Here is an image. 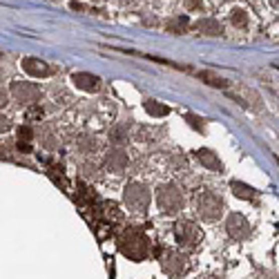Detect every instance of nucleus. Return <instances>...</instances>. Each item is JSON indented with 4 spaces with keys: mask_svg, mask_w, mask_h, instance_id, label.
Segmentation results:
<instances>
[{
    "mask_svg": "<svg viewBox=\"0 0 279 279\" xmlns=\"http://www.w3.org/2000/svg\"><path fill=\"white\" fill-rule=\"evenodd\" d=\"M197 76H199L201 81H205V83H208V85H213V87H226V85H228V83H226L224 79H219V76H215L213 72H199Z\"/></svg>",
    "mask_w": 279,
    "mask_h": 279,
    "instance_id": "18",
    "label": "nucleus"
},
{
    "mask_svg": "<svg viewBox=\"0 0 279 279\" xmlns=\"http://www.w3.org/2000/svg\"><path fill=\"white\" fill-rule=\"evenodd\" d=\"M27 116H29V118H34V116H43V110H40V107H38V105H34V107H32V110H29V112H27Z\"/></svg>",
    "mask_w": 279,
    "mask_h": 279,
    "instance_id": "23",
    "label": "nucleus"
},
{
    "mask_svg": "<svg viewBox=\"0 0 279 279\" xmlns=\"http://www.w3.org/2000/svg\"><path fill=\"white\" fill-rule=\"evenodd\" d=\"M197 213L201 219H205V221H217L224 215V201L215 192H203L197 199Z\"/></svg>",
    "mask_w": 279,
    "mask_h": 279,
    "instance_id": "4",
    "label": "nucleus"
},
{
    "mask_svg": "<svg viewBox=\"0 0 279 279\" xmlns=\"http://www.w3.org/2000/svg\"><path fill=\"white\" fill-rule=\"evenodd\" d=\"M123 201H125V205L132 210V213H146L148 205H150V190H148V185L138 183V181L127 183L125 190H123Z\"/></svg>",
    "mask_w": 279,
    "mask_h": 279,
    "instance_id": "3",
    "label": "nucleus"
},
{
    "mask_svg": "<svg viewBox=\"0 0 279 279\" xmlns=\"http://www.w3.org/2000/svg\"><path fill=\"white\" fill-rule=\"evenodd\" d=\"M23 69L27 72L29 76H36V79H45V76H49L51 74V67L45 63V60H40V58H25L23 60Z\"/></svg>",
    "mask_w": 279,
    "mask_h": 279,
    "instance_id": "10",
    "label": "nucleus"
},
{
    "mask_svg": "<svg viewBox=\"0 0 279 279\" xmlns=\"http://www.w3.org/2000/svg\"><path fill=\"white\" fill-rule=\"evenodd\" d=\"M230 23L235 25V27H239V29H246V27H248V16H246L244 9H232Z\"/></svg>",
    "mask_w": 279,
    "mask_h": 279,
    "instance_id": "17",
    "label": "nucleus"
},
{
    "mask_svg": "<svg viewBox=\"0 0 279 279\" xmlns=\"http://www.w3.org/2000/svg\"><path fill=\"white\" fill-rule=\"evenodd\" d=\"M174 237H177V244L185 250H194L201 239V230L199 226H194L192 221H177L174 224Z\"/></svg>",
    "mask_w": 279,
    "mask_h": 279,
    "instance_id": "5",
    "label": "nucleus"
},
{
    "mask_svg": "<svg viewBox=\"0 0 279 279\" xmlns=\"http://www.w3.org/2000/svg\"><path fill=\"white\" fill-rule=\"evenodd\" d=\"M72 83L83 92H99L101 90V79L94 74H87V72H76V74H72Z\"/></svg>",
    "mask_w": 279,
    "mask_h": 279,
    "instance_id": "9",
    "label": "nucleus"
},
{
    "mask_svg": "<svg viewBox=\"0 0 279 279\" xmlns=\"http://www.w3.org/2000/svg\"><path fill=\"white\" fill-rule=\"evenodd\" d=\"M197 161L203 165V168H208V170H221V161H219V157L213 152V150H208V148H201L197 150Z\"/></svg>",
    "mask_w": 279,
    "mask_h": 279,
    "instance_id": "12",
    "label": "nucleus"
},
{
    "mask_svg": "<svg viewBox=\"0 0 279 279\" xmlns=\"http://www.w3.org/2000/svg\"><path fill=\"white\" fill-rule=\"evenodd\" d=\"M18 150H20V152H29V150H32V148H29V143H25V141H18Z\"/></svg>",
    "mask_w": 279,
    "mask_h": 279,
    "instance_id": "25",
    "label": "nucleus"
},
{
    "mask_svg": "<svg viewBox=\"0 0 279 279\" xmlns=\"http://www.w3.org/2000/svg\"><path fill=\"white\" fill-rule=\"evenodd\" d=\"M194 29L201 34H205V36H221L224 34V27H221V23L219 20H215V18H203V20H199L197 25H194Z\"/></svg>",
    "mask_w": 279,
    "mask_h": 279,
    "instance_id": "13",
    "label": "nucleus"
},
{
    "mask_svg": "<svg viewBox=\"0 0 279 279\" xmlns=\"http://www.w3.org/2000/svg\"><path fill=\"white\" fill-rule=\"evenodd\" d=\"M270 5L272 7H279V0H270Z\"/></svg>",
    "mask_w": 279,
    "mask_h": 279,
    "instance_id": "26",
    "label": "nucleus"
},
{
    "mask_svg": "<svg viewBox=\"0 0 279 279\" xmlns=\"http://www.w3.org/2000/svg\"><path fill=\"white\" fill-rule=\"evenodd\" d=\"M118 248L132 261H143L150 255V239L138 228H127L118 237Z\"/></svg>",
    "mask_w": 279,
    "mask_h": 279,
    "instance_id": "1",
    "label": "nucleus"
},
{
    "mask_svg": "<svg viewBox=\"0 0 279 279\" xmlns=\"http://www.w3.org/2000/svg\"><path fill=\"white\" fill-rule=\"evenodd\" d=\"M230 190L235 197L244 199V201H252L255 199V190L250 188L248 183H244V181H230Z\"/></svg>",
    "mask_w": 279,
    "mask_h": 279,
    "instance_id": "14",
    "label": "nucleus"
},
{
    "mask_svg": "<svg viewBox=\"0 0 279 279\" xmlns=\"http://www.w3.org/2000/svg\"><path fill=\"white\" fill-rule=\"evenodd\" d=\"M157 203L165 215H177L183 208V194L174 183H163L157 190Z\"/></svg>",
    "mask_w": 279,
    "mask_h": 279,
    "instance_id": "2",
    "label": "nucleus"
},
{
    "mask_svg": "<svg viewBox=\"0 0 279 279\" xmlns=\"http://www.w3.org/2000/svg\"><path fill=\"white\" fill-rule=\"evenodd\" d=\"M105 165L112 170V172H123L127 165V154L123 150H110L105 154Z\"/></svg>",
    "mask_w": 279,
    "mask_h": 279,
    "instance_id": "11",
    "label": "nucleus"
},
{
    "mask_svg": "<svg viewBox=\"0 0 279 279\" xmlns=\"http://www.w3.org/2000/svg\"><path fill=\"white\" fill-rule=\"evenodd\" d=\"M143 107H146V112H148L150 116H154V118L170 114V107L163 105V103H159V101H154V99H148L146 103H143Z\"/></svg>",
    "mask_w": 279,
    "mask_h": 279,
    "instance_id": "15",
    "label": "nucleus"
},
{
    "mask_svg": "<svg viewBox=\"0 0 279 279\" xmlns=\"http://www.w3.org/2000/svg\"><path fill=\"white\" fill-rule=\"evenodd\" d=\"M185 9H188V12H201V9H203V3H201V0H188V3H185Z\"/></svg>",
    "mask_w": 279,
    "mask_h": 279,
    "instance_id": "21",
    "label": "nucleus"
},
{
    "mask_svg": "<svg viewBox=\"0 0 279 279\" xmlns=\"http://www.w3.org/2000/svg\"><path fill=\"white\" fill-rule=\"evenodd\" d=\"M226 230H228V235L232 237V239L237 241H244L250 237V224L246 221L244 215L239 213H232L228 215V221H226Z\"/></svg>",
    "mask_w": 279,
    "mask_h": 279,
    "instance_id": "7",
    "label": "nucleus"
},
{
    "mask_svg": "<svg viewBox=\"0 0 279 279\" xmlns=\"http://www.w3.org/2000/svg\"><path fill=\"white\" fill-rule=\"evenodd\" d=\"M12 94L14 99L23 105H32L40 99V87L36 83H14L12 85Z\"/></svg>",
    "mask_w": 279,
    "mask_h": 279,
    "instance_id": "8",
    "label": "nucleus"
},
{
    "mask_svg": "<svg viewBox=\"0 0 279 279\" xmlns=\"http://www.w3.org/2000/svg\"><path fill=\"white\" fill-rule=\"evenodd\" d=\"M110 138H112L114 143H123V141H125V130H123V127H118V130L112 132Z\"/></svg>",
    "mask_w": 279,
    "mask_h": 279,
    "instance_id": "22",
    "label": "nucleus"
},
{
    "mask_svg": "<svg viewBox=\"0 0 279 279\" xmlns=\"http://www.w3.org/2000/svg\"><path fill=\"white\" fill-rule=\"evenodd\" d=\"M69 7L74 9V12H85V5H83V3H76V0H72Z\"/></svg>",
    "mask_w": 279,
    "mask_h": 279,
    "instance_id": "24",
    "label": "nucleus"
},
{
    "mask_svg": "<svg viewBox=\"0 0 279 279\" xmlns=\"http://www.w3.org/2000/svg\"><path fill=\"white\" fill-rule=\"evenodd\" d=\"M217 279H221V277H217Z\"/></svg>",
    "mask_w": 279,
    "mask_h": 279,
    "instance_id": "27",
    "label": "nucleus"
},
{
    "mask_svg": "<svg viewBox=\"0 0 279 279\" xmlns=\"http://www.w3.org/2000/svg\"><path fill=\"white\" fill-rule=\"evenodd\" d=\"M185 121H188V125H192L197 132H203V121H199V116L188 114V116H185Z\"/></svg>",
    "mask_w": 279,
    "mask_h": 279,
    "instance_id": "20",
    "label": "nucleus"
},
{
    "mask_svg": "<svg viewBox=\"0 0 279 279\" xmlns=\"http://www.w3.org/2000/svg\"><path fill=\"white\" fill-rule=\"evenodd\" d=\"M161 266H163V272L168 277L177 279L181 275H185L190 268L188 263V257L183 255V252H177V250H168L165 255L161 257Z\"/></svg>",
    "mask_w": 279,
    "mask_h": 279,
    "instance_id": "6",
    "label": "nucleus"
},
{
    "mask_svg": "<svg viewBox=\"0 0 279 279\" xmlns=\"http://www.w3.org/2000/svg\"><path fill=\"white\" fill-rule=\"evenodd\" d=\"M188 25H190L188 16H174L172 20H168V25H165V27H168L172 34H181V32H185V29H188Z\"/></svg>",
    "mask_w": 279,
    "mask_h": 279,
    "instance_id": "16",
    "label": "nucleus"
},
{
    "mask_svg": "<svg viewBox=\"0 0 279 279\" xmlns=\"http://www.w3.org/2000/svg\"><path fill=\"white\" fill-rule=\"evenodd\" d=\"M34 138V132H32V127L29 125H20L18 127V141H25V143H29Z\"/></svg>",
    "mask_w": 279,
    "mask_h": 279,
    "instance_id": "19",
    "label": "nucleus"
}]
</instances>
